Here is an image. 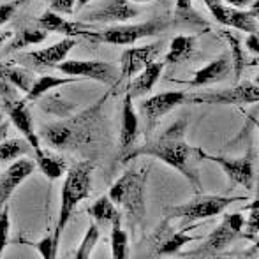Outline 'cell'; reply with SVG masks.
I'll return each instance as SVG.
<instances>
[{
    "instance_id": "cell-1",
    "label": "cell",
    "mask_w": 259,
    "mask_h": 259,
    "mask_svg": "<svg viewBox=\"0 0 259 259\" xmlns=\"http://www.w3.org/2000/svg\"><path fill=\"white\" fill-rule=\"evenodd\" d=\"M108 97L109 94H106L83 111H78L58 122L46 123L39 131L41 141L45 140L50 147L57 150L78 152L81 155L97 148L101 140L106 136L103 109Z\"/></svg>"
},
{
    "instance_id": "cell-2",
    "label": "cell",
    "mask_w": 259,
    "mask_h": 259,
    "mask_svg": "<svg viewBox=\"0 0 259 259\" xmlns=\"http://www.w3.org/2000/svg\"><path fill=\"white\" fill-rule=\"evenodd\" d=\"M185 133H187V120L180 118L157 138H152V140L148 138L143 145H138L133 152H129L120 160L127 164L141 155L155 157L166 166L173 167L180 175H184L189 180V184L192 185V189L199 194L203 191L201 178H199V171L196 166V162L199 160V148L191 147L187 143Z\"/></svg>"
},
{
    "instance_id": "cell-3",
    "label": "cell",
    "mask_w": 259,
    "mask_h": 259,
    "mask_svg": "<svg viewBox=\"0 0 259 259\" xmlns=\"http://www.w3.org/2000/svg\"><path fill=\"white\" fill-rule=\"evenodd\" d=\"M147 180L148 166H133L123 171L109 189V199L125 213L127 224L133 231L143 224L147 213Z\"/></svg>"
},
{
    "instance_id": "cell-4",
    "label": "cell",
    "mask_w": 259,
    "mask_h": 259,
    "mask_svg": "<svg viewBox=\"0 0 259 259\" xmlns=\"http://www.w3.org/2000/svg\"><path fill=\"white\" fill-rule=\"evenodd\" d=\"M92 171L94 162L89 159L74 164L65 173L64 184L60 191V208H58L57 224L52 233V238L57 245H60V240L65 233V228L71 222L76 208L81 201H85L92 191Z\"/></svg>"
},
{
    "instance_id": "cell-5",
    "label": "cell",
    "mask_w": 259,
    "mask_h": 259,
    "mask_svg": "<svg viewBox=\"0 0 259 259\" xmlns=\"http://www.w3.org/2000/svg\"><path fill=\"white\" fill-rule=\"evenodd\" d=\"M243 226H245V217L240 210L235 213H226L221 224L206 236L201 245L178 256L184 259H221L231 243L243 238Z\"/></svg>"
},
{
    "instance_id": "cell-6",
    "label": "cell",
    "mask_w": 259,
    "mask_h": 259,
    "mask_svg": "<svg viewBox=\"0 0 259 259\" xmlns=\"http://www.w3.org/2000/svg\"><path fill=\"white\" fill-rule=\"evenodd\" d=\"M247 198L242 196H205V194H196L191 201L184 203V205H175V206H166V219H180L182 226H191L198 221H205L210 217H217L228 206H231L236 201H245Z\"/></svg>"
},
{
    "instance_id": "cell-7",
    "label": "cell",
    "mask_w": 259,
    "mask_h": 259,
    "mask_svg": "<svg viewBox=\"0 0 259 259\" xmlns=\"http://www.w3.org/2000/svg\"><path fill=\"white\" fill-rule=\"evenodd\" d=\"M167 25H169V21L166 18L157 16L148 21H143V23H136V25L122 23V25H113V27L104 28V30H92L89 34V39L106 42V45L131 46L140 41V39L152 37V35L164 32L167 28Z\"/></svg>"
},
{
    "instance_id": "cell-8",
    "label": "cell",
    "mask_w": 259,
    "mask_h": 259,
    "mask_svg": "<svg viewBox=\"0 0 259 259\" xmlns=\"http://www.w3.org/2000/svg\"><path fill=\"white\" fill-rule=\"evenodd\" d=\"M0 96H2L4 111L7 113L11 123L20 131L21 136L25 138V141L32 147L34 154L42 150L41 136H39V133L34 127V120H32V113H30V109H28L27 99H18V97L14 96L11 85H7V83H4V81H0Z\"/></svg>"
},
{
    "instance_id": "cell-9",
    "label": "cell",
    "mask_w": 259,
    "mask_h": 259,
    "mask_svg": "<svg viewBox=\"0 0 259 259\" xmlns=\"http://www.w3.org/2000/svg\"><path fill=\"white\" fill-rule=\"evenodd\" d=\"M143 9L136 6L131 0H106L99 7L79 13V21L87 25H106V23H127L131 20H136Z\"/></svg>"
},
{
    "instance_id": "cell-10",
    "label": "cell",
    "mask_w": 259,
    "mask_h": 259,
    "mask_svg": "<svg viewBox=\"0 0 259 259\" xmlns=\"http://www.w3.org/2000/svg\"><path fill=\"white\" fill-rule=\"evenodd\" d=\"M259 103V87L252 81H242L231 89L213 90L203 94H189L187 104H226L243 106Z\"/></svg>"
},
{
    "instance_id": "cell-11",
    "label": "cell",
    "mask_w": 259,
    "mask_h": 259,
    "mask_svg": "<svg viewBox=\"0 0 259 259\" xmlns=\"http://www.w3.org/2000/svg\"><path fill=\"white\" fill-rule=\"evenodd\" d=\"M60 72L72 78H87L99 81L103 85L115 87L120 81V69L111 62L103 60H64L57 65Z\"/></svg>"
},
{
    "instance_id": "cell-12",
    "label": "cell",
    "mask_w": 259,
    "mask_h": 259,
    "mask_svg": "<svg viewBox=\"0 0 259 259\" xmlns=\"http://www.w3.org/2000/svg\"><path fill=\"white\" fill-rule=\"evenodd\" d=\"M78 46V39L74 37H65L60 42L48 46V48L35 50V52L23 53L16 58L18 65L30 69V71H41V69H52L67 60L69 53Z\"/></svg>"
},
{
    "instance_id": "cell-13",
    "label": "cell",
    "mask_w": 259,
    "mask_h": 259,
    "mask_svg": "<svg viewBox=\"0 0 259 259\" xmlns=\"http://www.w3.org/2000/svg\"><path fill=\"white\" fill-rule=\"evenodd\" d=\"M199 160H210V162L217 164L228 175L229 182L233 185H242L247 191H250L254 187V159L250 152H247L242 157L231 159V157L224 155L206 154L203 148H199Z\"/></svg>"
},
{
    "instance_id": "cell-14",
    "label": "cell",
    "mask_w": 259,
    "mask_h": 259,
    "mask_svg": "<svg viewBox=\"0 0 259 259\" xmlns=\"http://www.w3.org/2000/svg\"><path fill=\"white\" fill-rule=\"evenodd\" d=\"M196 226H184L182 229H175L164 221L160 228L154 233L150 238V252L154 257H164V256H178L182 247L187 243L198 240L196 236H191L189 231L194 229Z\"/></svg>"
},
{
    "instance_id": "cell-15",
    "label": "cell",
    "mask_w": 259,
    "mask_h": 259,
    "mask_svg": "<svg viewBox=\"0 0 259 259\" xmlns=\"http://www.w3.org/2000/svg\"><path fill=\"white\" fill-rule=\"evenodd\" d=\"M187 97L189 94L184 92V90H171V92L155 94V96L141 101L140 111L145 116V122H147V136L154 131V127L159 123L162 116H166L167 113L173 111L178 106L187 104Z\"/></svg>"
},
{
    "instance_id": "cell-16",
    "label": "cell",
    "mask_w": 259,
    "mask_h": 259,
    "mask_svg": "<svg viewBox=\"0 0 259 259\" xmlns=\"http://www.w3.org/2000/svg\"><path fill=\"white\" fill-rule=\"evenodd\" d=\"M208 11L211 13L213 20L217 23H221L222 27H231L243 30L247 34H252L259 28V23L254 16H250L249 11L243 9H235V7L226 6L222 0H203Z\"/></svg>"
},
{
    "instance_id": "cell-17",
    "label": "cell",
    "mask_w": 259,
    "mask_h": 259,
    "mask_svg": "<svg viewBox=\"0 0 259 259\" xmlns=\"http://www.w3.org/2000/svg\"><path fill=\"white\" fill-rule=\"evenodd\" d=\"M162 52V42H154V45L134 46V48L123 50L120 57V81L122 79H131L141 72L148 64L157 60V57Z\"/></svg>"
},
{
    "instance_id": "cell-18",
    "label": "cell",
    "mask_w": 259,
    "mask_h": 259,
    "mask_svg": "<svg viewBox=\"0 0 259 259\" xmlns=\"http://www.w3.org/2000/svg\"><path fill=\"white\" fill-rule=\"evenodd\" d=\"M140 136H141L140 115H138L136 108H134V99L129 94H125L122 103V120H120V136H118V148L122 159L138 147Z\"/></svg>"
},
{
    "instance_id": "cell-19",
    "label": "cell",
    "mask_w": 259,
    "mask_h": 259,
    "mask_svg": "<svg viewBox=\"0 0 259 259\" xmlns=\"http://www.w3.org/2000/svg\"><path fill=\"white\" fill-rule=\"evenodd\" d=\"M35 169H37L35 160L28 159V157H21V159L14 160L11 166H7V169L0 175V211L4 206H7L11 196L16 192V189L28 177H32Z\"/></svg>"
},
{
    "instance_id": "cell-20",
    "label": "cell",
    "mask_w": 259,
    "mask_h": 259,
    "mask_svg": "<svg viewBox=\"0 0 259 259\" xmlns=\"http://www.w3.org/2000/svg\"><path fill=\"white\" fill-rule=\"evenodd\" d=\"M35 23L46 30L50 32H55V34H60V35H65V37H85L89 39V34L96 28L92 25H87V23H81V21H71L67 20L65 16L62 14H57L53 11H45L41 16L37 18Z\"/></svg>"
},
{
    "instance_id": "cell-21",
    "label": "cell",
    "mask_w": 259,
    "mask_h": 259,
    "mask_svg": "<svg viewBox=\"0 0 259 259\" xmlns=\"http://www.w3.org/2000/svg\"><path fill=\"white\" fill-rule=\"evenodd\" d=\"M233 71L231 55H221L219 58L211 60L210 64L203 65L194 72V78L187 83L189 87H208L226 79Z\"/></svg>"
},
{
    "instance_id": "cell-22",
    "label": "cell",
    "mask_w": 259,
    "mask_h": 259,
    "mask_svg": "<svg viewBox=\"0 0 259 259\" xmlns=\"http://www.w3.org/2000/svg\"><path fill=\"white\" fill-rule=\"evenodd\" d=\"M164 67H166V64L160 62V60H155V62H152V64H148L147 67H145L141 72H138L136 78L129 83V87H127V94H129L133 99L148 96V94L154 90L157 81H159Z\"/></svg>"
},
{
    "instance_id": "cell-23",
    "label": "cell",
    "mask_w": 259,
    "mask_h": 259,
    "mask_svg": "<svg viewBox=\"0 0 259 259\" xmlns=\"http://www.w3.org/2000/svg\"><path fill=\"white\" fill-rule=\"evenodd\" d=\"M173 27L199 30V28H208L210 23H208L206 18L199 14L192 0H177L173 9Z\"/></svg>"
},
{
    "instance_id": "cell-24",
    "label": "cell",
    "mask_w": 259,
    "mask_h": 259,
    "mask_svg": "<svg viewBox=\"0 0 259 259\" xmlns=\"http://www.w3.org/2000/svg\"><path fill=\"white\" fill-rule=\"evenodd\" d=\"M46 37H48V32L42 30L37 23H35L34 27H21V28H18L13 34V37L7 41L6 48H4L2 52L6 55L21 52V50L28 48V46L39 45V42L46 41Z\"/></svg>"
},
{
    "instance_id": "cell-25",
    "label": "cell",
    "mask_w": 259,
    "mask_h": 259,
    "mask_svg": "<svg viewBox=\"0 0 259 259\" xmlns=\"http://www.w3.org/2000/svg\"><path fill=\"white\" fill-rule=\"evenodd\" d=\"M34 79H35V74L30 69L23 67V65L2 64V62H0V81L14 87V89H18L20 92L27 94L28 90H30Z\"/></svg>"
},
{
    "instance_id": "cell-26",
    "label": "cell",
    "mask_w": 259,
    "mask_h": 259,
    "mask_svg": "<svg viewBox=\"0 0 259 259\" xmlns=\"http://www.w3.org/2000/svg\"><path fill=\"white\" fill-rule=\"evenodd\" d=\"M78 78H72V76H52V74H42L39 78L34 79L32 83L30 90L25 94V99L27 103H34V101L42 99L45 96H48L52 90L58 89V87H64V85H71V83H76Z\"/></svg>"
},
{
    "instance_id": "cell-27",
    "label": "cell",
    "mask_w": 259,
    "mask_h": 259,
    "mask_svg": "<svg viewBox=\"0 0 259 259\" xmlns=\"http://www.w3.org/2000/svg\"><path fill=\"white\" fill-rule=\"evenodd\" d=\"M89 215L92 217L94 224H97L99 228L122 222V211L109 199V196H103V198L96 199L89 208Z\"/></svg>"
},
{
    "instance_id": "cell-28",
    "label": "cell",
    "mask_w": 259,
    "mask_h": 259,
    "mask_svg": "<svg viewBox=\"0 0 259 259\" xmlns=\"http://www.w3.org/2000/svg\"><path fill=\"white\" fill-rule=\"evenodd\" d=\"M196 46H198L196 35H177V37L171 39L164 64H180V62L189 60L194 55Z\"/></svg>"
},
{
    "instance_id": "cell-29",
    "label": "cell",
    "mask_w": 259,
    "mask_h": 259,
    "mask_svg": "<svg viewBox=\"0 0 259 259\" xmlns=\"http://www.w3.org/2000/svg\"><path fill=\"white\" fill-rule=\"evenodd\" d=\"M35 166L41 169V173L48 178L50 182H55L67 171V162L64 157L57 154H50L46 150L35 152Z\"/></svg>"
},
{
    "instance_id": "cell-30",
    "label": "cell",
    "mask_w": 259,
    "mask_h": 259,
    "mask_svg": "<svg viewBox=\"0 0 259 259\" xmlns=\"http://www.w3.org/2000/svg\"><path fill=\"white\" fill-rule=\"evenodd\" d=\"M111 259H129V233L122 228V222L111 226Z\"/></svg>"
},
{
    "instance_id": "cell-31",
    "label": "cell",
    "mask_w": 259,
    "mask_h": 259,
    "mask_svg": "<svg viewBox=\"0 0 259 259\" xmlns=\"http://www.w3.org/2000/svg\"><path fill=\"white\" fill-rule=\"evenodd\" d=\"M99 242H101V229H99V226L92 222V224L89 226V229L85 231V235H83L79 245L76 247V252L72 259H90L92 257L94 249H96Z\"/></svg>"
},
{
    "instance_id": "cell-32",
    "label": "cell",
    "mask_w": 259,
    "mask_h": 259,
    "mask_svg": "<svg viewBox=\"0 0 259 259\" xmlns=\"http://www.w3.org/2000/svg\"><path fill=\"white\" fill-rule=\"evenodd\" d=\"M30 150L32 147L25 140H6L0 143V162H14Z\"/></svg>"
},
{
    "instance_id": "cell-33",
    "label": "cell",
    "mask_w": 259,
    "mask_h": 259,
    "mask_svg": "<svg viewBox=\"0 0 259 259\" xmlns=\"http://www.w3.org/2000/svg\"><path fill=\"white\" fill-rule=\"evenodd\" d=\"M20 245H27L32 247L34 250H37V254L41 256V259H58V249L60 245L53 242L52 235H46L42 238L35 240V242H30V240H18Z\"/></svg>"
},
{
    "instance_id": "cell-34",
    "label": "cell",
    "mask_w": 259,
    "mask_h": 259,
    "mask_svg": "<svg viewBox=\"0 0 259 259\" xmlns=\"http://www.w3.org/2000/svg\"><path fill=\"white\" fill-rule=\"evenodd\" d=\"M224 35L229 39V46H231V64H233V72H235V79L238 81L240 74L243 71V65H245V57H243V50L240 41L229 32H224Z\"/></svg>"
},
{
    "instance_id": "cell-35",
    "label": "cell",
    "mask_w": 259,
    "mask_h": 259,
    "mask_svg": "<svg viewBox=\"0 0 259 259\" xmlns=\"http://www.w3.org/2000/svg\"><path fill=\"white\" fill-rule=\"evenodd\" d=\"M9 235H11V213H9V205H7L0 211V259H2L4 252H6L7 245L11 243Z\"/></svg>"
},
{
    "instance_id": "cell-36",
    "label": "cell",
    "mask_w": 259,
    "mask_h": 259,
    "mask_svg": "<svg viewBox=\"0 0 259 259\" xmlns=\"http://www.w3.org/2000/svg\"><path fill=\"white\" fill-rule=\"evenodd\" d=\"M249 210L250 213L245 219V226H243V238L247 240L256 238L259 235V208H249Z\"/></svg>"
},
{
    "instance_id": "cell-37",
    "label": "cell",
    "mask_w": 259,
    "mask_h": 259,
    "mask_svg": "<svg viewBox=\"0 0 259 259\" xmlns=\"http://www.w3.org/2000/svg\"><path fill=\"white\" fill-rule=\"evenodd\" d=\"M48 9L62 16H72L76 11V0H50Z\"/></svg>"
},
{
    "instance_id": "cell-38",
    "label": "cell",
    "mask_w": 259,
    "mask_h": 259,
    "mask_svg": "<svg viewBox=\"0 0 259 259\" xmlns=\"http://www.w3.org/2000/svg\"><path fill=\"white\" fill-rule=\"evenodd\" d=\"M18 6L16 2H6V4H0V28L4 27V25L7 23V21L11 20V18L14 16V13H16Z\"/></svg>"
},
{
    "instance_id": "cell-39",
    "label": "cell",
    "mask_w": 259,
    "mask_h": 259,
    "mask_svg": "<svg viewBox=\"0 0 259 259\" xmlns=\"http://www.w3.org/2000/svg\"><path fill=\"white\" fill-rule=\"evenodd\" d=\"M245 48L249 50L250 53L259 55V28H257L256 32H252V34L247 35V39H245Z\"/></svg>"
},
{
    "instance_id": "cell-40",
    "label": "cell",
    "mask_w": 259,
    "mask_h": 259,
    "mask_svg": "<svg viewBox=\"0 0 259 259\" xmlns=\"http://www.w3.org/2000/svg\"><path fill=\"white\" fill-rule=\"evenodd\" d=\"M222 2L229 7H235V9H245V7L250 6L252 0H222Z\"/></svg>"
},
{
    "instance_id": "cell-41",
    "label": "cell",
    "mask_w": 259,
    "mask_h": 259,
    "mask_svg": "<svg viewBox=\"0 0 259 259\" xmlns=\"http://www.w3.org/2000/svg\"><path fill=\"white\" fill-rule=\"evenodd\" d=\"M238 259H259V252L256 247H252V249H249V250H243L238 256Z\"/></svg>"
},
{
    "instance_id": "cell-42",
    "label": "cell",
    "mask_w": 259,
    "mask_h": 259,
    "mask_svg": "<svg viewBox=\"0 0 259 259\" xmlns=\"http://www.w3.org/2000/svg\"><path fill=\"white\" fill-rule=\"evenodd\" d=\"M13 37V32H7V30H0V52L4 50V46L7 45V41Z\"/></svg>"
},
{
    "instance_id": "cell-43",
    "label": "cell",
    "mask_w": 259,
    "mask_h": 259,
    "mask_svg": "<svg viewBox=\"0 0 259 259\" xmlns=\"http://www.w3.org/2000/svg\"><path fill=\"white\" fill-rule=\"evenodd\" d=\"M250 13V16H254L256 20H259V0H254V2H250L249 9H247Z\"/></svg>"
},
{
    "instance_id": "cell-44",
    "label": "cell",
    "mask_w": 259,
    "mask_h": 259,
    "mask_svg": "<svg viewBox=\"0 0 259 259\" xmlns=\"http://www.w3.org/2000/svg\"><path fill=\"white\" fill-rule=\"evenodd\" d=\"M90 2H92V0H76V11H78V13H81L83 7H85L87 4H90Z\"/></svg>"
},
{
    "instance_id": "cell-45",
    "label": "cell",
    "mask_w": 259,
    "mask_h": 259,
    "mask_svg": "<svg viewBox=\"0 0 259 259\" xmlns=\"http://www.w3.org/2000/svg\"><path fill=\"white\" fill-rule=\"evenodd\" d=\"M249 208H259V198L254 199V201L250 203V205H247L245 208H243V210H240V211H245V210H249Z\"/></svg>"
},
{
    "instance_id": "cell-46",
    "label": "cell",
    "mask_w": 259,
    "mask_h": 259,
    "mask_svg": "<svg viewBox=\"0 0 259 259\" xmlns=\"http://www.w3.org/2000/svg\"><path fill=\"white\" fill-rule=\"evenodd\" d=\"M247 116H249V120H250V122H252L254 125H256L257 129H259V120L256 118V116H252V115H250V113H249V115H247Z\"/></svg>"
},
{
    "instance_id": "cell-47",
    "label": "cell",
    "mask_w": 259,
    "mask_h": 259,
    "mask_svg": "<svg viewBox=\"0 0 259 259\" xmlns=\"http://www.w3.org/2000/svg\"><path fill=\"white\" fill-rule=\"evenodd\" d=\"M14 2H16V6L20 7V6H25V4H28L30 0H14Z\"/></svg>"
},
{
    "instance_id": "cell-48",
    "label": "cell",
    "mask_w": 259,
    "mask_h": 259,
    "mask_svg": "<svg viewBox=\"0 0 259 259\" xmlns=\"http://www.w3.org/2000/svg\"><path fill=\"white\" fill-rule=\"evenodd\" d=\"M131 2H134V4H138V2H152V0H131Z\"/></svg>"
},
{
    "instance_id": "cell-49",
    "label": "cell",
    "mask_w": 259,
    "mask_h": 259,
    "mask_svg": "<svg viewBox=\"0 0 259 259\" xmlns=\"http://www.w3.org/2000/svg\"><path fill=\"white\" fill-rule=\"evenodd\" d=\"M254 83H256V85L259 87V74L256 76V78H254Z\"/></svg>"
},
{
    "instance_id": "cell-50",
    "label": "cell",
    "mask_w": 259,
    "mask_h": 259,
    "mask_svg": "<svg viewBox=\"0 0 259 259\" xmlns=\"http://www.w3.org/2000/svg\"><path fill=\"white\" fill-rule=\"evenodd\" d=\"M254 247H256V249H257V252H259V240H257V243H256V245H254Z\"/></svg>"
},
{
    "instance_id": "cell-51",
    "label": "cell",
    "mask_w": 259,
    "mask_h": 259,
    "mask_svg": "<svg viewBox=\"0 0 259 259\" xmlns=\"http://www.w3.org/2000/svg\"><path fill=\"white\" fill-rule=\"evenodd\" d=\"M256 62H259V58H257V60H256Z\"/></svg>"
}]
</instances>
